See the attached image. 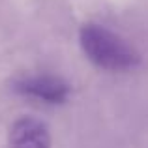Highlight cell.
<instances>
[{
  "label": "cell",
  "mask_w": 148,
  "mask_h": 148,
  "mask_svg": "<svg viewBox=\"0 0 148 148\" xmlns=\"http://www.w3.org/2000/svg\"><path fill=\"white\" fill-rule=\"evenodd\" d=\"M84 54L98 68L109 71H124L139 64V54L120 36L99 25H84L79 34Z\"/></svg>",
  "instance_id": "6da1fadb"
},
{
  "label": "cell",
  "mask_w": 148,
  "mask_h": 148,
  "mask_svg": "<svg viewBox=\"0 0 148 148\" xmlns=\"http://www.w3.org/2000/svg\"><path fill=\"white\" fill-rule=\"evenodd\" d=\"M15 92L25 98L38 99L43 103L58 105L64 103L69 96V86L64 79L56 75H26L15 81Z\"/></svg>",
  "instance_id": "7a4b0ae2"
},
{
  "label": "cell",
  "mask_w": 148,
  "mask_h": 148,
  "mask_svg": "<svg viewBox=\"0 0 148 148\" xmlns=\"http://www.w3.org/2000/svg\"><path fill=\"white\" fill-rule=\"evenodd\" d=\"M10 148H51L49 130L41 120L23 116L10 130Z\"/></svg>",
  "instance_id": "3957f363"
}]
</instances>
